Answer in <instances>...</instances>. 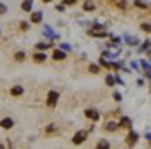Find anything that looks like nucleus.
I'll return each mask as SVG.
<instances>
[{"label": "nucleus", "instance_id": "obj_3", "mask_svg": "<svg viewBox=\"0 0 151 149\" xmlns=\"http://www.w3.org/2000/svg\"><path fill=\"white\" fill-rule=\"evenodd\" d=\"M0 126H2V128H5V130L12 128V126H14V121H12V117H4V119L0 121Z\"/></svg>", "mask_w": 151, "mask_h": 149}, {"label": "nucleus", "instance_id": "obj_9", "mask_svg": "<svg viewBox=\"0 0 151 149\" xmlns=\"http://www.w3.org/2000/svg\"><path fill=\"white\" fill-rule=\"evenodd\" d=\"M11 95H12V97H19V95H23V86H14V88L11 90Z\"/></svg>", "mask_w": 151, "mask_h": 149}, {"label": "nucleus", "instance_id": "obj_14", "mask_svg": "<svg viewBox=\"0 0 151 149\" xmlns=\"http://www.w3.org/2000/svg\"><path fill=\"white\" fill-rule=\"evenodd\" d=\"M135 5L141 9H148V2H144V0H135Z\"/></svg>", "mask_w": 151, "mask_h": 149}, {"label": "nucleus", "instance_id": "obj_27", "mask_svg": "<svg viewBox=\"0 0 151 149\" xmlns=\"http://www.w3.org/2000/svg\"><path fill=\"white\" fill-rule=\"evenodd\" d=\"M141 28H142V30H146V32H150V25H148V23H144V25H141Z\"/></svg>", "mask_w": 151, "mask_h": 149}, {"label": "nucleus", "instance_id": "obj_8", "mask_svg": "<svg viewBox=\"0 0 151 149\" xmlns=\"http://www.w3.org/2000/svg\"><path fill=\"white\" fill-rule=\"evenodd\" d=\"M84 114H86V117H90V119H93V121H99V117H100L99 112L95 111V109H88Z\"/></svg>", "mask_w": 151, "mask_h": 149}, {"label": "nucleus", "instance_id": "obj_25", "mask_svg": "<svg viewBox=\"0 0 151 149\" xmlns=\"http://www.w3.org/2000/svg\"><path fill=\"white\" fill-rule=\"evenodd\" d=\"M141 65H142L146 70H150V62H141Z\"/></svg>", "mask_w": 151, "mask_h": 149}, {"label": "nucleus", "instance_id": "obj_13", "mask_svg": "<svg viewBox=\"0 0 151 149\" xmlns=\"http://www.w3.org/2000/svg\"><path fill=\"white\" fill-rule=\"evenodd\" d=\"M53 58H55V60H63V58H65V53H63L62 49H58V51H55Z\"/></svg>", "mask_w": 151, "mask_h": 149}, {"label": "nucleus", "instance_id": "obj_11", "mask_svg": "<svg viewBox=\"0 0 151 149\" xmlns=\"http://www.w3.org/2000/svg\"><path fill=\"white\" fill-rule=\"evenodd\" d=\"M116 128H118V123H116V121H109V123L106 125V130H107V132H114Z\"/></svg>", "mask_w": 151, "mask_h": 149}, {"label": "nucleus", "instance_id": "obj_32", "mask_svg": "<svg viewBox=\"0 0 151 149\" xmlns=\"http://www.w3.org/2000/svg\"><path fill=\"white\" fill-rule=\"evenodd\" d=\"M44 2H51V0H44Z\"/></svg>", "mask_w": 151, "mask_h": 149}, {"label": "nucleus", "instance_id": "obj_21", "mask_svg": "<svg viewBox=\"0 0 151 149\" xmlns=\"http://www.w3.org/2000/svg\"><path fill=\"white\" fill-rule=\"evenodd\" d=\"M56 11L63 12V11H65V4H58V5H56Z\"/></svg>", "mask_w": 151, "mask_h": 149}, {"label": "nucleus", "instance_id": "obj_22", "mask_svg": "<svg viewBox=\"0 0 151 149\" xmlns=\"http://www.w3.org/2000/svg\"><path fill=\"white\" fill-rule=\"evenodd\" d=\"M127 42H128V44H137V39H135V37H132V39L127 37Z\"/></svg>", "mask_w": 151, "mask_h": 149}, {"label": "nucleus", "instance_id": "obj_28", "mask_svg": "<svg viewBox=\"0 0 151 149\" xmlns=\"http://www.w3.org/2000/svg\"><path fill=\"white\" fill-rule=\"evenodd\" d=\"M23 58H25V54H23V53H18V54H16V60H23Z\"/></svg>", "mask_w": 151, "mask_h": 149}, {"label": "nucleus", "instance_id": "obj_18", "mask_svg": "<svg viewBox=\"0 0 151 149\" xmlns=\"http://www.w3.org/2000/svg\"><path fill=\"white\" fill-rule=\"evenodd\" d=\"M148 49H150V40H146V42L141 46V51H148Z\"/></svg>", "mask_w": 151, "mask_h": 149}, {"label": "nucleus", "instance_id": "obj_19", "mask_svg": "<svg viewBox=\"0 0 151 149\" xmlns=\"http://www.w3.org/2000/svg\"><path fill=\"white\" fill-rule=\"evenodd\" d=\"M93 9H95V7H93V4H88V2L84 4V11H93Z\"/></svg>", "mask_w": 151, "mask_h": 149}, {"label": "nucleus", "instance_id": "obj_30", "mask_svg": "<svg viewBox=\"0 0 151 149\" xmlns=\"http://www.w3.org/2000/svg\"><path fill=\"white\" fill-rule=\"evenodd\" d=\"M77 0H65V4H76Z\"/></svg>", "mask_w": 151, "mask_h": 149}, {"label": "nucleus", "instance_id": "obj_17", "mask_svg": "<svg viewBox=\"0 0 151 149\" xmlns=\"http://www.w3.org/2000/svg\"><path fill=\"white\" fill-rule=\"evenodd\" d=\"M49 47H51V44H44V42L37 44V49H49Z\"/></svg>", "mask_w": 151, "mask_h": 149}, {"label": "nucleus", "instance_id": "obj_15", "mask_svg": "<svg viewBox=\"0 0 151 149\" xmlns=\"http://www.w3.org/2000/svg\"><path fill=\"white\" fill-rule=\"evenodd\" d=\"M106 82H107L109 86H113L114 82H116V77H113V75H107V77H106Z\"/></svg>", "mask_w": 151, "mask_h": 149}, {"label": "nucleus", "instance_id": "obj_6", "mask_svg": "<svg viewBox=\"0 0 151 149\" xmlns=\"http://www.w3.org/2000/svg\"><path fill=\"white\" fill-rule=\"evenodd\" d=\"M32 7H34V0H23L21 9H23L25 12H32Z\"/></svg>", "mask_w": 151, "mask_h": 149}, {"label": "nucleus", "instance_id": "obj_1", "mask_svg": "<svg viewBox=\"0 0 151 149\" xmlns=\"http://www.w3.org/2000/svg\"><path fill=\"white\" fill-rule=\"evenodd\" d=\"M58 98H60V93L58 91H49L47 93V105L49 107H55L56 102H58Z\"/></svg>", "mask_w": 151, "mask_h": 149}, {"label": "nucleus", "instance_id": "obj_16", "mask_svg": "<svg viewBox=\"0 0 151 149\" xmlns=\"http://www.w3.org/2000/svg\"><path fill=\"white\" fill-rule=\"evenodd\" d=\"M121 125H125V126H132V121H130V117H123V119H121Z\"/></svg>", "mask_w": 151, "mask_h": 149}, {"label": "nucleus", "instance_id": "obj_24", "mask_svg": "<svg viewBox=\"0 0 151 149\" xmlns=\"http://www.w3.org/2000/svg\"><path fill=\"white\" fill-rule=\"evenodd\" d=\"M100 65H102V67H106V69H107V67H111V65H109L106 60H102V58H100Z\"/></svg>", "mask_w": 151, "mask_h": 149}, {"label": "nucleus", "instance_id": "obj_31", "mask_svg": "<svg viewBox=\"0 0 151 149\" xmlns=\"http://www.w3.org/2000/svg\"><path fill=\"white\" fill-rule=\"evenodd\" d=\"M0 149H4V146H2V144H0Z\"/></svg>", "mask_w": 151, "mask_h": 149}, {"label": "nucleus", "instance_id": "obj_20", "mask_svg": "<svg viewBox=\"0 0 151 149\" xmlns=\"http://www.w3.org/2000/svg\"><path fill=\"white\" fill-rule=\"evenodd\" d=\"M60 49L62 51H70V46L69 44H60Z\"/></svg>", "mask_w": 151, "mask_h": 149}, {"label": "nucleus", "instance_id": "obj_10", "mask_svg": "<svg viewBox=\"0 0 151 149\" xmlns=\"http://www.w3.org/2000/svg\"><path fill=\"white\" fill-rule=\"evenodd\" d=\"M95 149H109V140H106V139L99 140V144H97V148Z\"/></svg>", "mask_w": 151, "mask_h": 149}, {"label": "nucleus", "instance_id": "obj_12", "mask_svg": "<svg viewBox=\"0 0 151 149\" xmlns=\"http://www.w3.org/2000/svg\"><path fill=\"white\" fill-rule=\"evenodd\" d=\"M44 35H49V39H58V35H56V34H53V30H51L49 27H46V28H44Z\"/></svg>", "mask_w": 151, "mask_h": 149}, {"label": "nucleus", "instance_id": "obj_4", "mask_svg": "<svg viewBox=\"0 0 151 149\" xmlns=\"http://www.w3.org/2000/svg\"><path fill=\"white\" fill-rule=\"evenodd\" d=\"M42 21V12L40 11H35V12H32V16H30V23H40Z\"/></svg>", "mask_w": 151, "mask_h": 149}, {"label": "nucleus", "instance_id": "obj_26", "mask_svg": "<svg viewBox=\"0 0 151 149\" xmlns=\"http://www.w3.org/2000/svg\"><path fill=\"white\" fill-rule=\"evenodd\" d=\"M90 70H91L93 74H97V72H99V67H97V65H91V67H90Z\"/></svg>", "mask_w": 151, "mask_h": 149}, {"label": "nucleus", "instance_id": "obj_29", "mask_svg": "<svg viewBox=\"0 0 151 149\" xmlns=\"http://www.w3.org/2000/svg\"><path fill=\"white\" fill-rule=\"evenodd\" d=\"M114 100H118V102H119V100H121V95H119V93H118V91H116V93H114Z\"/></svg>", "mask_w": 151, "mask_h": 149}, {"label": "nucleus", "instance_id": "obj_23", "mask_svg": "<svg viewBox=\"0 0 151 149\" xmlns=\"http://www.w3.org/2000/svg\"><path fill=\"white\" fill-rule=\"evenodd\" d=\"M5 11H7V5L5 4H0V14H4Z\"/></svg>", "mask_w": 151, "mask_h": 149}, {"label": "nucleus", "instance_id": "obj_5", "mask_svg": "<svg viewBox=\"0 0 151 149\" xmlns=\"http://www.w3.org/2000/svg\"><path fill=\"white\" fill-rule=\"evenodd\" d=\"M137 139H139V135H137L135 132H130L128 137H127V144H128V146H134V144L137 142Z\"/></svg>", "mask_w": 151, "mask_h": 149}, {"label": "nucleus", "instance_id": "obj_2", "mask_svg": "<svg viewBox=\"0 0 151 149\" xmlns=\"http://www.w3.org/2000/svg\"><path fill=\"white\" fill-rule=\"evenodd\" d=\"M86 140V132H77L74 137H72V142L74 144H83Z\"/></svg>", "mask_w": 151, "mask_h": 149}, {"label": "nucleus", "instance_id": "obj_7", "mask_svg": "<svg viewBox=\"0 0 151 149\" xmlns=\"http://www.w3.org/2000/svg\"><path fill=\"white\" fill-rule=\"evenodd\" d=\"M46 60H47L46 53H35L34 54V62H37V63H46Z\"/></svg>", "mask_w": 151, "mask_h": 149}]
</instances>
